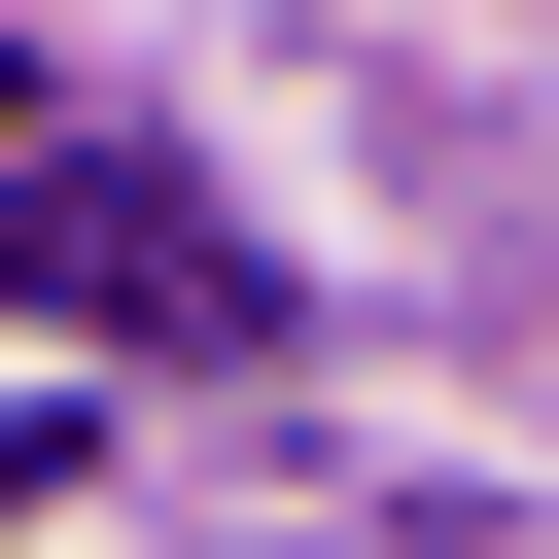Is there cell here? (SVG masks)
Returning a JSON list of instances; mask_svg holds the SVG:
<instances>
[{
    "instance_id": "6da1fadb",
    "label": "cell",
    "mask_w": 559,
    "mask_h": 559,
    "mask_svg": "<svg viewBox=\"0 0 559 559\" xmlns=\"http://www.w3.org/2000/svg\"><path fill=\"white\" fill-rule=\"evenodd\" d=\"M0 314H70V349H280V245L210 175H140V140H0Z\"/></svg>"
},
{
    "instance_id": "7a4b0ae2",
    "label": "cell",
    "mask_w": 559,
    "mask_h": 559,
    "mask_svg": "<svg viewBox=\"0 0 559 559\" xmlns=\"http://www.w3.org/2000/svg\"><path fill=\"white\" fill-rule=\"evenodd\" d=\"M35 489H70V419H35V384H0V524H35Z\"/></svg>"
},
{
    "instance_id": "3957f363",
    "label": "cell",
    "mask_w": 559,
    "mask_h": 559,
    "mask_svg": "<svg viewBox=\"0 0 559 559\" xmlns=\"http://www.w3.org/2000/svg\"><path fill=\"white\" fill-rule=\"evenodd\" d=\"M0 140H35V70H0Z\"/></svg>"
}]
</instances>
